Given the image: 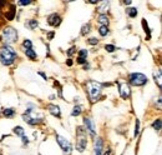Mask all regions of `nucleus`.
<instances>
[{
    "mask_svg": "<svg viewBox=\"0 0 162 155\" xmlns=\"http://www.w3.org/2000/svg\"><path fill=\"white\" fill-rule=\"evenodd\" d=\"M17 54L16 51L9 45H4L1 49H0V61L3 65H10L15 61Z\"/></svg>",
    "mask_w": 162,
    "mask_h": 155,
    "instance_id": "f257e3e1",
    "label": "nucleus"
},
{
    "mask_svg": "<svg viewBox=\"0 0 162 155\" xmlns=\"http://www.w3.org/2000/svg\"><path fill=\"white\" fill-rule=\"evenodd\" d=\"M86 88H87V94H89V98L91 101H96L100 97V93H101V89H102V85L100 83L95 81V80H90L86 83Z\"/></svg>",
    "mask_w": 162,
    "mask_h": 155,
    "instance_id": "f03ea898",
    "label": "nucleus"
},
{
    "mask_svg": "<svg viewBox=\"0 0 162 155\" xmlns=\"http://www.w3.org/2000/svg\"><path fill=\"white\" fill-rule=\"evenodd\" d=\"M1 40L5 43V45H10L15 43V41L17 40V33L14 28H5L3 30V35H1Z\"/></svg>",
    "mask_w": 162,
    "mask_h": 155,
    "instance_id": "7ed1b4c3",
    "label": "nucleus"
},
{
    "mask_svg": "<svg viewBox=\"0 0 162 155\" xmlns=\"http://www.w3.org/2000/svg\"><path fill=\"white\" fill-rule=\"evenodd\" d=\"M23 119H24V120H25L28 124H30V125H36V124H40V123H43V120H44L43 115H38V114H35L34 109H28L25 114L23 115Z\"/></svg>",
    "mask_w": 162,
    "mask_h": 155,
    "instance_id": "20e7f679",
    "label": "nucleus"
},
{
    "mask_svg": "<svg viewBox=\"0 0 162 155\" xmlns=\"http://www.w3.org/2000/svg\"><path fill=\"white\" fill-rule=\"evenodd\" d=\"M76 149L80 153H82L86 149V144H87V139H86V132L84 130L81 126L77 128V133H76Z\"/></svg>",
    "mask_w": 162,
    "mask_h": 155,
    "instance_id": "39448f33",
    "label": "nucleus"
},
{
    "mask_svg": "<svg viewBox=\"0 0 162 155\" xmlns=\"http://www.w3.org/2000/svg\"><path fill=\"white\" fill-rule=\"evenodd\" d=\"M129 81L134 86H143L145 84H147V76L140 73H134L129 76Z\"/></svg>",
    "mask_w": 162,
    "mask_h": 155,
    "instance_id": "423d86ee",
    "label": "nucleus"
},
{
    "mask_svg": "<svg viewBox=\"0 0 162 155\" xmlns=\"http://www.w3.org/2000/svg\"><path fill=\"white\" fill-rule=\"evenodd\" d=\"M56 140H57L59 145H60V148L62 149L64 153L71 154V151H73V145H71V143L68 139H65V138H62V136H60V135H56Z\"/></svg>",
    "mask_w": 162,
    "mask_h": 155,
    "instance_id": "0eeeda50",
    "label": "nucleus"
},
{
    "mask_svg": "<svg viewBox=\"0 0 162 155\" xmlns=\"http://www.w3.org/2000/svg\"><path fill=\"white\" fill-rule=\"evenodd\" d=\"M84 124H85V130H87V132L91 134V135H95L96 133V129H95V124L92 121V119H90V118H85L84 119Z\"/></svg>",
    "mask_w": 162,
    "mask_h": 155,
    "instance_id": "6e6552de",
    "label": "nucleus"
},
{
    "mask_svg": "<svg viewBox=\"0 0 162 155\" xmlns=\"http://www.w3.org/2000/svg\"><path fill=\"white\" fill-rule=\"evenodd\" d=\"M47 23H49V25H51V26H59L60 23H61V18L57 14H51L47 18Z\"/></svg>",
    "mask_w": 162,
    "mask_h": 155,
    "instance_id": "1a4fd4ad",
    "label": "nucleus"
},
{
    "mask_svg": "<svg viewBox=\"0 0 162 155\" xmlns=\"http://www.w3.org/2000/svg\"><path fill=\"white\" fill-rule=\"evenodd\" d=\"M120 95L123 98V99H129L130 98V94H131V90H130V86L127 84H120Z\"/></svg>",
    "mask_w": 162,
    "mask_h": 155,
    "instance_id": "9d476101",
    "label": "nucleus"
},
{
    "mask_svg": "<svg viewBox=\"0 0 162 155\" xmlns=\"http://www.w3.org/2000/svg\"><path fill=\"white\" fill-rule=\"evenodd\" d=\"M86 56H87V50L81 49L79 51V58H77V63L79 64H86Z\"/></svg>",
    "mask_w": 162,
    "mask_h": 155,
    "instance_id": "9b49d317",
    "label": "nucleus"
},
{
    "mask_svg": "<svg viewBox=\"0 0 162 155\" xmlns=\"http://www.w3.org/2000/svg\"><path fill=\"white\" fill-rule=\"evenodd\" d=\"M47 108H49V111L51 113V114L54 115V116H57V118H60V108L57 105H49L47 106Z\"/></svg>",
    "mask_w": 162,
    "mask_h": 155,
    "instance_id": "f8f14e48",
    "label": "nucleus"
},
{
    "mask_svg": "<svg viewBox=\"0 0 162 155\" xmlns=\"http://www.w3.org/2000/svg\"><path fill=\"white\" fill-rule=\"evenodd\" d=\"M3 114H4V116H7V118H13L15 115V110L11 109V108H5L3 110Z\"/></svg>",
    "mask_w": 162,
    "mask_h": 155,
    "instance_id": "ddd939ff",
    "label": "nucleus"
},
{
    "mask_svg": "<svg viewBox=\"0 0 162 155\" xmlns=\"http://www.w3.org/2000/svg\"><path fill=\"white\" fill-rule=\"evenodd\" d=\"M99 23L101 24V26H107V24H109V19H107L106 14H101L99 16Z\"/></svg>",
    "mask_w": 162,
    "mask_h": 155,
    "instance_id": "4468645a",
    "label": "nucleus"
},
{
    "mask_svg": "<svg viewBox=\"0 0 162 155\" xmlns=\"http://www.w3.org/2000/svg\"><path fill=\"white\" fill-rule=\"evenodd\" d=\"M25 54H26V56H29L31 60H36V53H35L33 49H25Z\"/></svg>",
    "mask_w": 162,
    "mask_h": 155,
    "instance_id": "2eb2a0df",
    "label": "nucleus"
},
{
    "mask_svg": "<svg viewBox=\"0 0 162 155\" xmlns=\"http://www.w3.org/2000/svg\"><path fill=\"white\" fill-rule=\"evenodd\" d=\"M81 111H82V108H81V106H80V105H76L71 114H73V116H77V115L81 114Z\"/></svg>",
    "mask_w": 162,
    "mask_h": 155,
    "instance_id": "dca6fc26",
    "label": "nucleus"
},
{
    "mask_svg": "<svg viewBox=\"0 0 162 155\" xmlns=\"http://www.w3.org/2000/svg\"><path fill=\"white\" fill-rule=\"evenodd\" d=\"M109 1H102V3H101V7L97 9L99 11H100V13H104V11H106L107 10V7H109Z\"/></svg>",
    "mask_w": 162,
    "mask_h": 155,
    "instance_id": "f3484780",
    "label": "nucleus"
},
{
    "mask_svg": "<svg viewBox=\"0 0 162 155\" xmlns=\"http://www.w3.org/2000/svg\"><path fill=\"white\" fill-rule=\"evenodd\" d=\"M99 33H100L101 37H106V35L109 34V29H107V26H100Z\"/></svg>",
    "mask_w": 162,
    "mask_h": 155,
    "instance_id": "a211bd4d",
    "label": "nucleus"
},
{
    "mask_svg": "<svg viewBox=\"0 0 162 155\" xmlns=\"http://www.w3.org/2000/svg\"><path fill=\"white\" fill-rule=\"evenodd\" d=\"M127 14H129L130 18H136V15H137V9H136V8H130V9L127 10Z\"/></svg>",
    "mask_w": 162,
    "mask_h": 155,
    "instance_id": "6ab92c4d",
    "label": "nucleus"
},
{
    "mask_svg": "<svg viewBox=\"0 0 162 155\" xmlns=\"http://www.w3.org/2000/svg\"><path fill=\"white\" fill-rule=\"evenodd\" d=\"M161 124H162L161 119H156V121H153L152 126H153V129H156V130H161Z\"/></svg>",
    "mask_w": 162,
    "mask_h": 155,
    "instance_id": "aec40b11",
    "label": "nucleus"
},
{
    "mask_svg": "<svg viewBox=\"0 0 162 155\" xmlns=\"http://www.w3.org/2000/svg\"><path fill=\"white\" fill-rule=\"evenodd\" d=\"M155 81H157L158 88H161V70L157 71V74L155 73Z\"/></svg>",
    "mask_w": 162,
    "mask_h": 155,
    "instance_id": "412c9836",
    "label": "nucleus"
},
{
    "mask_svg": "<svg viewBox=\"0 0 162 155\" xmlns=\"http://www.w3.org/2000/svg\"><path fill=\"white\" fill-rule=\"evenodd\" d=\"M90 31V24L87 23V24H85V25L82 26V30H81V34L82 35H86L87 33Z\"/></svg>",
    "mask_w": 162,
    "mask_h": 155,
    "instance_id": "4be33fe9",
    "label": "nucleus"
},
{
    "mask_svg": "<svg viewBox=\"0 0 162 155\" xmlns=\"http://www.w3.org/2000/svg\"><path fill=\"white\" fill-rule=\"evenodd\" d=\"M14 133H15L16 135H20V136H23V135H24V129H23L21 126H16V128L14 129Z\"/></svg>",
    "mask_w": 162,
    "mask_h": 155,
    "instance_id": "5701e85b",
    "label": "nucleus"
},
{
    "mask_svg": "<svg viewBox=\"0 0 162 155\" xmlns=\"http://www.w3.org/2000/svg\"><path fill=\"white\" fill-rule=\"evenodd\" d=\"M23 46L25 48V49H31V48H33V43L30 40H25L23 43Z\"/></svg>",
    "mask_w": 162,
    "mask_h": 155,
    "instance_id": "b1692460",
    "label": "nucleus"
},
{
    "mask_svg": "<svg viewBox=\"0 0 162 155\" xmlns=\"http://www.w3.org/2000/svg\"><path fill=\"white\" fill-rule=\"evenodd\" d=\"M140 133V121L136 119V124H135V136H137Z\"/></svg>",
    "mask_w": 162,
    "mask_h": 155,
    "instance_id": "393cba45",
    "label": "nucleus"
},
{
    "mask_svg": "<svg viewBox=\"0 0 162 155\" xmlns=\"http://www.w3.org/2000/svg\"><path fill=\"white\" fill-rule=\"evenodd\" d=\"M142 25H143V28H145V31L147 33V38L150 39V29H148V26H147L146 20H142Z\"/></svg>",
    "mask_w": 162,
    "mask_h": 155,
    "instance_id": "a878e982",
    "label": "nucleus"
},
{
    "mask_svg": "<svg viewBox=\"0 0 162 155\" xmlns=\"http://www.w3.org/2000/svg\"><path fill=\"white\" fill-rule=\"evenodd\" d=\"M105 49L109 51V53H112V51H115L116 48L113 46V45H111V44H107V45H105Z\"/></svg>",
    "mask_w": 162,
    "mask_h": 155,
    "instance_id": "bb28decb",
    "label": "nucleus"
},
{
    "mask_svg": "<svg viewBox=\"0 0 162 155\" xmlns=\"http://www.w3.org/2000/svg\"><path fill=\"white\" fill-rule=\"evenodd\" d=\"M87 43H89V44H91V45H96V44L99 43V40L96 39V38H90V39L87 40Z\"/></svg>",
    "mask_w": 162,
    "mask_h": 155,
    "instance_id": "cd10ccee",
    "label": "nucleus"
},
{
    "mask_svg": "<svg viewBox=\"0 0 162 155\" xmlns=\"http://www.w3.org/2000/svg\"><path fill=\"white\" fill-rule=\"evenodd\" d=\"M29 25H30V28H31V29H35V28L38 26V21H35V20H30Z\"/></svg>",
    "mask_w": 162,
    "mask_h": 155,
    "instance_id": "c85d7f7f",
    "label": "nucleus"
},
{
    "mask_svg": "<svg viewBox=\"0 0 162 155\" xmlns=\"http://www.w3.org/2000/svg\"><path fill=\"white\" fill-rule=\"evenodd\" d=\"M30 3H31L30 0H26V1H17V4H20V5H29Z\"/></svg>",
    "mask_w": 162,
    "mask_h": 155,
    "instance_id": "c756f323",
    "label": "nucleus"
},
{
    "mask_svg": "<svg viewBox=\"0 0 162 155\" xmlns=\"http://www.w3.org/2000/svg\"><path fill=\"white\" fill-rule=\"evenodd\" d=\"M21 139H23V143H24V144H28V143H29V140H28V138H26L25 135H23Z\"/></svg>",
    "mask_w": 162,
    "mask_h": 155,
    "instance_id": "7c9ffc66",
    "label": "nucleus"
},
{
    "mask_svg": "<svg viewBox=\"0 0 162 155\" xmlns=\"http://www.w3.org/2000/svg\"><path fill=\"white\" fill-rule=\"evenodd\" d=\"M74 51H75V48H71V49L69 50L68 54H69V55H73V53H74Z\"/></svg>",
    "mask_w": 162,
    "mask_h": 155,
    "instance_id": "2f4dec72",
    "label": "nucleus"
},
{
    "mask_svg": "<svg viewBox=\"0 0 162 155\" xmlns=\"http://www.w3.org/2000/svg\"><path fill=\"white\" fill-rule=\"evenodd\" d=\"M52 37H54V33H49V38H50V39H51V38H52Z\"/></svg>",
    "mask_w": 162,
    "mask_h": 155,
    "instance_id": "473e14b6",
    "label": "nucleus"
}]
</instances>
